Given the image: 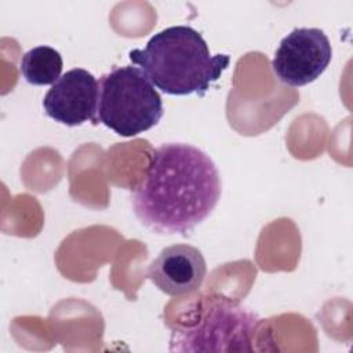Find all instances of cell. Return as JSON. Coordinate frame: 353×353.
<instances>
[{
    "label": "cell",
    "instance_id": "cell-1",
    "mask_svg": "<svg viewBox=\"0 0 353 353\" xmlns=\"http://www.w3.org/2000/svg\"><path fill=\"white\" fill-rule=\"evenodd\" d=\"M219 197L215 163L201 149L183 142L156 148L131 192L135 216L157 234L186 236L211 215Z\"/></svg>",
    "mask_w": 353,
    "mask_h": 353
},
{
    "label": "cell",
    "instance_id": "cell-2",
    "mask_svg": "<svg viewBox=\"0 0 353 353\" xmlns=\"http://www.w3.org/2000/svg\"><path fill=\"white\" fill-rule=\"evenodd\" d=\"M128 58L156 88L179 97H203L230 63L226 54L212 55L201 33L186 25L163 29L145 48L131 50Z\"/></svg>",
    "mask_w": 353,
    "mask_h": 353
},
{
    "label": "cell",
    "instance_id": "cell-3",
    "mask_svg": "<svg viewBox=\"0 0 353 353\" xmlns=\"http://www.w3.org/2000/svg\"><path fill=\"white\" fill-rule=\"evenodd\" d=\"M262 320L240 302L203 296L189 324L171 332V352H252Z\"/></svg>",
    "mask_w": 353,
    "mask_h": 353
},
{
    "label": "cell",
    "instance_id": "cell-4",
    "mask_svg": "<svg viewBox=\"0 0 353 353\" xmlns=\"http://www.w3.org/2000/svg\"><path fill=\"white\" fill-rule=\"evenodd\" d=\"M97 124L120 137L145 132L163 117V99L148 76L137 66L113 68L98 81Z\"/></svg>",
    "mask_w": 353,
    "mask_h": 353
},
{
    "label": "cell",
    "instance_id": "cell-5",
    "mask_svg": "<svg viewBox=\"0 0 353 353\" xmlns=\"http://www.w3.org/2000/svg\"><path fill=\"white\" fill-rule=\"evenodd\" d=\"M332 58L327 34L319 28H295L279 44L272 59L274 76L291 87H302L320 77Z\"/></svg>",
    "mask_w": 353,
    "mask_h": 353
},
{
    "label": "cell",
    "instance_id": "cell-6",
    "mask_svg": "<svg viewBox=\"0 0 353 353\" xmlns=\"http://www.w3.org/2000/svg\"><path fill=\"white\" fill-rule=\"evenodd\" d=\"M98 80L83 68L63 73L47 91L43 108L48 117L68 127H77L87 121L97 124Z\"/></svg>",
    "mask_w": 353,
    "mask_h": 353
},
{
    "label": "cell",
    "instance_id": "cell-7",
    "mask_svg": "<svg viewBox=\"0 0 353 353\" xmlns=\"http://www.w3.org/2000/svg\"><path fill=\"white\" fill-rule=\"evenodd\" d=\"M205 274L207 265L201 251L189 244L163 248L146 272L148 279L170 296L194 292L201 287Z\"/></svg>",
    "mask_w": 353,
    "mask_h": 353
},
{
    "label": "cell",
    "instance_id": "cell-8",
    "mask_svg": "<svg viewBox=\"0 0 353 353\" xmlns=\"http://www.w3.org/2000/svg\"><path fill=\"white\" fill-rule=\"evenodd\" d=\"M63 61L61 54L48 46H37L26 51L19 63L23 79L33 85L54 84L62 74Z\"/></svg>",
    "mask_w": 353,
    "mask_h": 353
}]
</instances>
